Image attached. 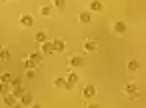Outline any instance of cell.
<instances>
[{"mask_svg":"<svg viewBox=\"0 0 146 108\" xmlns=\"http://www.w3.org/2000/svg\"><path fill=\"white\" fill-rule=\"evenodd\" d=\"M84 64H86V58H84L82 54H74V56H70V58H68V66H70L72 70L82 68Z\"/></svg>","mask_w":146,"mask_h":108,"instance_id":"cell-1","label":"cell"},{"mask_svg":"<svg viewBox=\"0 0 146 108\" xmlns=\"http://www.w3.org/2000/svg\"><path fill=\"white\" fill-rule=\"evenodd\" d=\"M78 82H80V74H78V72H74V70H70V72H68V76H66V88H64V90H72Z\"/></svg>","mask_w":146,"mask_h":108,"instance_id":"cell-2","label":"cell"},{"mask_svg":"<svg viewBox=\"0 0 146 108\" xmlns=\"http://www.w3.org/2000/svg\"><path fill=\"white\" fill-rule=\"evenodd\" d=\"M96 96V86L94 84H86L84 88H82V98L84 100H92Z\"/></svg>","mask_w":146,"mask_h":108,"instance_id":"cell-3","label":"cell"},{"mask_svg":"<svg viewBox=\"0 0 146 108\" xmlns=\"http://www.w3.org/2000/svg\"><path fill=\"white\" fill-rule=\"evenodd\" d=\"M82 50H84L86 54H92V52L98 50V42H96V40H84V42H82Z\"/></svg>","mask_w":146,"mask_h":108,"instance_id":"cell-4","label":"cell"},{"mask_svg":"<svg viewBox=\"0 0 146 108\" xmlns=\"http://www.w3.org/2000/svg\"><path fill=\"white\" fill-rule=\"evenodd\" d=\"M2 102H4V106H10V108H12V106H20V104H18V98H16L12 92H6V94L2 96Z\"/></svg>","mask_w":146,"mask_h":108,"instance_id":"cell-5","label":"cell"},{"mask_svg":"<svg viewBox=\"0 0 146 108\" xmlns=\"http://www.w3.org/2000/svg\"><path fill=\"white\" fill-rule=\"evenodd\" d=\"M40 52H42V56H52V54H54L52 40H46V42H42V44H40Z\"/></svg>","mask_w":146,"mask_h":108,"instance_id":"cell-6","label":"cell"},{"mask_svg":"<svg viewBox=\"0 0 146 108\" xmlns=\"http://www.w3.org/2000/svg\"><path fill=\"white\" fill-rule=\"evenodd\" d=\"M88 10H90L92 14H98V12L104 10V2H102V0H92V2L88 4Z\"/></svg>","mask_w":146,"mask_h":108,"instance_id":"cell-7","label":"cell"},{"mask_svg":"<svg viewBox=\"0 0 146 108\" xmlns=\"http://www.w3.org/2000/svg\"><path fill=\"white\" fill-rule=\"evenodd\" d=\"M18 104H20V106H32V104H34L32 94H30V92H22V96L18 98Z\"/></svg>","mask_w":146,"mask_h":108,"instance_id":"cell-8","label":"cell"},{"mask_svg":"<svg viewBox=\"0 0 146 108\" xmlns=\"http://www.w3.org/2000/svg\"><path fill=\"white\" fill-rule=\"evenodd\" d=\"M122 92H124L126 96H136V94H138V86H136L134 82H128V84H124Z\"/></svg>","mask_w":146,"mask_h":108,"instance_id":"cell-9","label":"cell"},{"mask_svg":"<svg viewBox=\"0 0 146 108\" xmlns=\"http://www.w3.org/2000/svg\"><path fill=\"white\" fill-rule=\"evenodd\" d=\"M52 46H54V54H60V52H64V50H66V42H64L62 38L52 40Z\"/></svg>","mask_w":146,"mask_h":108,"instance_id":"cell-10","label":"cell"},{"mask_svg":"<svg viewBox=\"0 0 146 108\" xmlns=\"http://www.w3.org/2000/svg\"><path fill=\"white\" fill-rule=\"evenodd\" d=\"M90 20H92V12H90V10H82V12L78 14V22H80V24H88Z\"/></svg>","mask_w":146,"mask_h":108,"instance_id":"cell-11","label":"cell"},{"mask_svg":"<svg viewBox=\"0 0 146 108\" xmlns=\"http://www.w3.org/2000/svg\"><path fill=\"white\" fill-rule=\"evenodd\" d=\"M18 22H20V24H22L24 28H30V26L34 24V18H32L30 14H22V16L18 18Z\"/></svg>","mask_w":146,"mask_h":108,"instance_id":"cell-12","label":"cell"},{"mask_svg":"<svg viewBox=\"0 0 146 108\" xmlns=\"http://www.w3.org/2000/svg\"><path fill=\"white\" fill-rule=\"evenodd\" d=\"M112 30H114L116 34H124V32H126V22H124V20H116V22L112 24Z\"/></svg>","mask_w":146,"mask_h":108,"instance_id":"cell-13","label":"cell"},{"mask_svg":"<svg viewBox=\"0 0 146 108\" xmlns=\"http://www.w3.org/2000/svg\"><path fill=\"white\" fill-rule=\"evenodd\" d=\"M28 58H30L36 66H40V62H42V58H44V56H42V52H40V50H36V52H30V54H28Z\"/></svg>","mask_w":146,"mask_h":108,"instance_id":"cell-14","label":"cell"},{"mask_svg":"<svg viewBox=\"0 0 146 108\" xmlns=\"http://www.w3.org/2000/svg\"><path fill=\"white\" fill-rule=\"evenodd\" d=\"M46 40H48V36H46L44 30H38V32L34 34V42H36V44H42V42H46Z\"/></svg>","mask_w":146,"mask_h":108,"instance_id":"cell-15","label":"cell"},{"mask_svg":"<svg viewBox=\"0 0 146 108\" xmlns=\"http://www.w3.org/2000/svg\"><path fill=\"white\" fill-rule=\"evenodd\" d=\"M138 68H140V64H138L136 60H128V64H126V70H128V74H134Z\"/></svg>","mask_w":146,"mask_h":108,"instance_id":"cell-16","label":"cell"},{"mask_svg":"<svg viewBox=\"0 0 146 108\" xmlns=\"http://www.w3.org/2000/svg\"><path fill=\"white\" fill-rule=\"evenodd\" d=\"M54 86H56L58 90H64V88H66V78H64V76L54 78Z\"/></svg>","mask_w":146,"mask_h":108,"instance_id":"cell-17","label":"cell"},{"mask_svg":"<svg viewBox=\"0 0 146 108\" xmlns=\"http://www.w3.org/2000/svg\"><path fill=\"white\" fill-rule=\"evenodd\" d=\"M4 60H10V50L0 46V62H4Z\"/></svg>","mask_w":146,"mask_h":108,"instance_id":"cell-18","label":"cell"},{"mask_svg":"<svg viewBox=\"0 0 146 108\" xmlns=\"http://www.w3.org/2000/svg\"><path fill=\"white\" fill-rule=\"evenodd\" d=\"M40 16H44V18L52 16V6H50V4H44V6L40 8Z\"/></svg>","mask_w":146,"mask_h":108,"instance_id":"cell-19","label":"cell"},{"mask_svg":"<svg viewBox=\"0 0 146 108\" xmlns=\"http://www.w3.org/2000/svg\"><path fill=\"white\" fill-rule=\"evenodd\" d=\"M6 92H10V82H2V80H0V96H4Z\"/></svg>","mask_w":146,"mask_h":108,"instance_id":"cell-20","label":"cell"},{"mask_svg":"<svg viewBox=\"0 0 146 108\" xmlns=\"http://www.w3.org/2000/svg\"><path fill=\"white\" fill-rule=\"evenodd\" d=\"M54 8L56 10H64L66 8V0H54Z\"/></svg>","mask_w":146,"mask_h":108,"instance_id":"cell-21","label":"cell"},{"mask_svg":"<svg viewBox=\"0 0 146 108\" xmlns=\"http://www.w3.org/2000/svg\"><path fill=\"white\" fill-rule=\"evenodd\" d=\"M18 86H22V80H20V78H12V80H10V90H12V88H18Z\"/></svg>","mask_w":146,"mask_h":108,"instance_id":"cell-22","label":"cell"},{"mask_svg":"<svg viewBox=\"0 0 146 108\" xmlns=\"http://www.w3.org/2000/svg\"><path fill=\"white\" fill-rule=\"evenodd\" d=\"M22 64H24V68H26V70H30V68H36V64H34V62H32L30 58H26V60H24Z\"/></svg>","mask_w":146,"mask_h":108,"instance_id":"cell-23","label":"cell"},{"mask_svg":"<svg viewBox=\"0 0 146 108\" xmlns=\"http://www.w3.org/2000/svg\"><path fill=\"white\" fill-rule=\"evenodd\" d=\"M0 80H2V82H10V80H12V74H10V72L0 74Z\"/></svg>","mask_w":146,"mask_h":108,"instance_id":"cell-24","label":"cell"},{"mask_svg":"<svg viewBox=\"0 0 146 108\" xmlns=\"http://www.w3.org/2000/svg\"><path fill=\"white\" fill-rule=\"evenodd\" d=\"M10 92H12V94H14V96H16V98H20V96H22V92H24V90H22V86H18V88H12V90H10Z\"/></svg>","mask_w":146,"mask_h":108,"instance_id":"cell-25","label":"cell"},{"mask_svg":"<svg viewBox=\"0 0 146 108\" xmlns=\"http://www.w3.org/2000/svg\"><path fill=\"white\" fill-rule=\"evenodd\" d=\"M36 76V68H30V70H26V78H34Z\"/></svg>","mask_w":146,"mask_h":108,"instance_id":"cell-26","label":"cell"},{"mask_svg":"<svg viewBox=\"0 0 146 108\" xmlns=\"http://www.w3.org/2000/svg\"><path fill=\"white\" fill-rule=\"evenodd\" d=\"M0 2H6V0H0Z\"/></svg>","mask_w":146,"mask_h":108,"instance_id":"cell-27","label":"cell"}]
</instances>
